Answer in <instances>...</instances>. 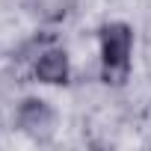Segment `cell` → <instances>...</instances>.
Masks as SVG:
<instances>
[{
    "mask_svg": "<svg viewBox=\"0 0 151 151\" xmlns=\"http://www.w3.org/2000/svg\"><path fill=\"white\" fill-rule=\"evenodd\" d=\"M133 50V30L127 24L101 27V56H104V77L107 83H119L127 74V59Z\"/></svg>",
    "mask_w": 151,
    "mask_h": 151,
    "instance_id": "6da1fadb",
    "label": "cell"
},
{
    "mask_svg": "<svg viewBox=\"0 0 151 151\" xmlns=\"http://www.w3.org/2000/svg\"><path fill=\"white\" fill-rule=\"evenodd\" d=\"M18 124H21L24 133H30L36 139H45L53 127V110L42 98H27L18 107Z\"/></svg>",
    "mask_w": 151,
    "mask_h": 151,
    "instance_id": "7a4b0ae2",
    "label": "cell"
},
{
    "mask_svg": "<svg viewBox=\"0 0 151 151\" xmlns=\"http://www.w3.org/2000/svg\"><path fill=\"white\" fill-rule=\"evenodd\" d=\"M36 77L42 83H65L68 77V56L62 50H45L36 62Z\"/></svg>",
    "mask_w": 151,
    "mask_h": 151,
    "instance_id": "3957f363",
    "label": "cell"
}]
</instances>
